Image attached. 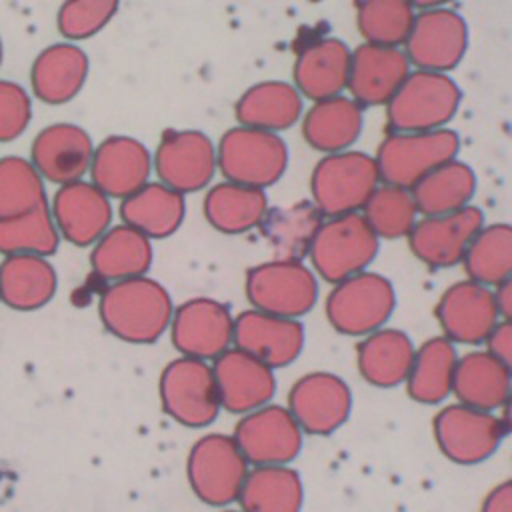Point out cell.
Wrapping results in <instances>:
<instances>
[{"label": "cell", "mask_w": 512, "mask_h": 512, "mask_svg": "<svg viewBox=\"0 0 512 512\" xmlns=\"http://www.w3.org/2000/svg\"><path fill=\"white\" fill-rule=\"evenodd\" d=\"M382 184L374 156L358 150L324 154L312 170V202L324 218L360 212Z\"/></svg>", "instance_id": "2"}, {"label": "cell", "mask_w": 512, "mask_h": 512, "mask_svg": "<svg viewBox=\"0 0 512 512\" xmlns=\"http://www.w3.org/2000/svg\"><path fill=\"white\" fill-rule=\"evenodd\" d=\"M32 120V100L28 92L12 82L0 78V142L20 138Z\"/></svg>", "instance_id": "45"}, {"label": "cell", "mask_w": 512, "mask_h": 512, "mask_svg": "<svg viewBox=\"0 0 512 512\" xmlns=\"http://www.w3.org/2000/svg\"><path fill=\"white\" fill-rule=\"evenodd\" d=\"M88 56L74 42L46 46L32 62L30 84L34 96L50 106L74 100L88 78Z\"/></svg>", "instance_id": "26"}, {"label": "cell", "mask_w": 512, "mask_h": 512, "mask_svg": "<svg viewBox=\"0 0 512 512\" xmlns=\"http://www.w3.org/2000/svg\"><path fill=\"white\" fill-rule=\"evenodd\" d=\"M212 372L220 406L232 414H248L274 398V370L236 346L212 360Z\"/></svg>", "instance_id": "19"}, {"label": "cell", "mask_w": 512, "mask_h": 512, "mask_svg": "<svg viewBox=\"0 0 512 512\" xmlns=\"http://www.w3.org/2000/svg\"><path fill=\"white\" fill-rule=\"evenodd\" d=\"M436 318L454 344L486 342L500 322L494 290L470 278L454 282L438 298Z\"/></svg>", "instance_id": "17"}, {"label": "cell", "mask_w": 512, "mask_h": 512, "mask_svg": "<svg viewBox=\"0 0 512 512\" xmlns=\"http://www.w3.org/2000/svg\"><path fill=\"white\" fill-rule=\"evenodd\" d=\"M58 288V276L46 256L12 254L0 262V302L30 312L46 306Z\"/></svg>", "instance_id": "28"}, {"label": "cell", "mask_w": 512, "mask_h": 512, "mask_svg": "<svg viewBox=\"0 0 512 512\" xmlns=\"http://www.w3.org/2000/svg\"><path fill=\"white\" fill-rule=\"evenodd\" d=\"M380 248V238L362 212L324 218L308 252L312 270L336 284L368 270Z\"/></svg>", "instance_id": "3"}, {"label": "cell", "mask_w": 512, "mask_h": 512, "mask_svg": "<svg viewBox=\"0 0 512 512\" xmlns=\"http://www.w3.org/2000/svg\"><path fill=\"white\" fill-rule=\"evenodd\" d=\"M120 0H64L56 12L58 32L70 40H86L102 32L116 16Z\"/></svg>", "instance_id": "44"}, {"label": "cell", "mask_w": 512, "mask_h": 512, "mask_svg": "<svg viewBox=\"0 0 512 512\" xmlns=\"http://www.w3.org/2000/svg\"><path fill=\"white\" fill-rule=\"evenodd\" d=\"M216 160L226 180L264 190L284 176L288 148L276 132L238 124L222 134Z\"/></svg>", "instance_id": "6"}, {"label": "cell", "mask_w": 512, "mask_h": 512, "mask_svg": "<svg viewBox=\"0 0 512 512\" xmlns=\"http://www.w3.org/2000/svg\"><path fill=\"white\" fill-rule=\"evenodd\" d=\"M232 346L252 354L272 370L284 368L302 354L304 326L300 320L250 308L234 318Z\"/></svg>", "instance_id": "20"}, {"label": "cell", "mask_w": 512, "mask_h": 512, "mask_svg": "<svg viewBox=\"0 0 512 512\" xmlns=\"http://www.w3.org/2000/svg\"><path fill=\"white\" fill-rule=\"evenodd\" d=\"M98 314L118 340L152 344L170 328L174 304L168 290L144 274L110 282L100 294Z\"/></svg>", "instance_id": "1"}, {"label": "cell", "mask_w": 512, "mask_h": 512, "mask_svg": "<svg viewBox=\"0 0 512 512\" xmlns=\"http://www.w3.org/2000/svg\"><path fill=\"white\" fill-rule=\"evenodd\" d=\"M460 138L454 130L432 132H394L382 140L374 156L384 184L412 190L426 174L454 160Z\"/></svg>", "instance_id": "7"}, {"label": "cell", "mask_w": 512, "mask_h": 512, "mask_svg": "<svg viewBox=\"0 0 512 512\" xmlns=\"http://www.w3.org/2000/svg\"><path fill=\"white\" fill-rule=\"evenodd\" d=\"M458 352L446 336L428 338L414 352L406 390L420 404H440L452 394Z\"/></svg>", "instance_id": "36"}, {"label": "cell", "mask_w": 512, "mask_h": 512, "mask_svg": "<svg viewBox=\"0 0 512 512\" xmlns=\"http://www.w3.org/2000/svg\"><path fill=\"white\" fill-rule=\"evenodd\" d=\"M362 216L378 238L396 240L408 238L416 224L418 208L412 190L382 182L362 208Z\"/></svg>", "instance_id": "42"}, {"label": "cell", "mask_w": 512, "mask_h": 512, "mask_svg": "<svg viewBox=\"0 0 512 512\" xmlns=\"http://www.w3.org/2000/svg\"><path fill=\"white\" fill-rule=\"evenodd\" d=\"M250 470L232 434L200 436L186 460V476L192 492L208 506H228L238 500L244 478Z\"/></svg>", "instance_id": "8"}, {"label": "cell", "mask_w": 512, "mask_h": 512, "mask_svg": "<svg viewBox=\"0 0 512 512\" xmlns=\"http://www.w3.org/2000/svg\"><path fill=\"white\" fill-rule=\"evenodd\" d=\"M500 418L504 420L506 430L512 432V388H510V394H508V398H506V402L502 406V416Z\"/></svg>", "instance_id": "50"}, {"label": "cell", "mask_w": 512, "mask_h": 512, "mask_svg": "<svg viewBox=\"0 0 512 512\" xmlns=\"http://www.w3.org/2000/svg\"><path fill=\"white\" fill-rule=\"evenodd\" d=\"M94 142L90 134L72 122H56L42 128L30 146V162L52 184H70L90 172Z\"/></svg>", "instance_id": "21"}, {"label": "cell", "mask_w": 512, "mask_h": 512, "mask_svg": "<svg viewBox=\"0 0 512 512\" xmlns=\"http://www.w3.org/2000/svg\"><path fill=\"white\" fill-rule=\"evenodd\" d=\"M480 512H512V480L496 484L486 494Z\"/></svg>", "instance_id": "47"}, {"label": "cell", "mask_w": 512, "mask_h": 512, "mask_svg": "<svg viewBox=\"0 0 512 512\" xmlns=\"http://www.w3.org/2000/svg\"><path fill=\"white\" fill-rule=\"evenodd\" d=\"M416 10H430V8H444L454 0H408Z\"/></svg>", "instance_id": "49"}, {"label": "cell", "mask_w": 512, "mask_h": 512, "mask_svg": "<svg viewBox=\"0 0 512 512\" xmlns=\"http://www.w3.org/2000/svg\"><path fill=\"white\" fill-rule=\"evenodd\" d=\"M322 220L324 216L312 200H300L294 204L268 208L258 228L274 258L302 260L308 256Z\"/></svg>", "instance_id": "34"}, {"label": "cell", "mask_w": 512, "mask_h": 512, "mask_svg": "<svg viewBox=\"0 0 512 512\" xmlns=\"http://www.w3.org/2000/svg\"><path fill=\"white\" fill-rule=\"evenodd\" d=\"M462 264L470 280L490 288L512 276V224H484L472 238Z\"/></svg>", "instance_id": "39"}, {"label": "cell", "mask_w": 512, "mask_h": 512, "mask_svg": "<svg viewBox=\"0 0 512 512\" xmlns=\"http://www.w3.org/2000/svg\"><path fill=\"white\" fill-rule=\"evenodd\" d=\"M438 450L454 464L470 466L488 460L506 436V424L490 410L462 402L444 406L432 422Z\"/></svg>", "instance_id": "11"}, {"label": "cell", "mask_w": 512, "mask_h": 512, "mask_svg": "<svg viewBox=\"0 0 512 512\" xmlns=\"http://www.w3.org/2000/svg\"><path fill=\"white\" fill-rule=\"evenodd\" d=\"M152 168L160 182L172 190L180 194L200 192L218 170L216 146L200 130H164L152 158Z\"/></svg>", "instance_id": "12"}, {"label": "cell", "mask_w": 512, "mask_h": 512, "mask_svg": "<svg viewBox=\"0 0 512 512\" xmlns=\"http://www.w3.org/2000/svg\"><path fill=\"white\" fill-rule=\"evenodd\" d=\"M484 226V214L476 206L456 212L422 216L408 234L412 254L430 268H450L464 260V254Z\"/></svg>", "instance_id": "18"}, {"label": "cell", "mask_w": 512, "mask_h": 512, "mask_svg": "<svg viewBox=\"0 0 512 512\" xmlns=\"http://www.w3.org/2000/svg\"><path fill=\"white\" fill-rule=\"evenodd\" d=\"M2 60H4V44H2V38H0V66H2Z\"/></svg>", "instance_id": "51"}, {"label": "cell", "mask_w": 512, "mask_h": 512, "mask_svg": "<svg viewBox=\"0 0 512 512\" xmlns=\"http://www.w3.org/2000/svg\"><path fill=\"white\" fill-rule=\"evenodd\" d=\"M60 232L52 218L48 200L34 210L0 220V254H38L52 256L58 250Z\"/></svg>", "instance_id": "40"}, {"label": "cell", "mask_w": 512, "mask_h": 512, "mask_svg": "<svg viewBox=\"0 0 512 512\" xmlns=\"http://www.w3.org/2000/svg\"><path fill=\"white\" fill-rule=\"evenodd\" d=\"M46 202L44 178L22 156L0 158V220L34 210Z\"/></svg>", "instance_id": "43"}, {"label": "cell", "mask_w": 512, "mask_h": 512, "mask_svg": "<svg viewBox=\"0 0 512 512\" xmlns=\"http://www.w3.org/2000/svg\"><path fill=\"white\" fill-rule=\"evenodd\" d=\"M184 194L162 182H148L134 194L122 198L120 218L150 240L172 236L184 222Z\"/></svg>", "instance_id": "33"}, {"label": "cell", "mask_w": 512, "mask_h": 512, "mask_svg": "<svg viewBox=\"0 0 512 512\" xmlns=\"http://www.w3.org/2000/svg\"><path fill=\"white\" fill-rule=\"evenodd\" d=\"M242 512H300L304 486L290 464L252 466L238 494Z\"/></svg>", "instance_id": "37"}, {"label": "cell", "mask_w": 512, "mask_h": 512, "mask_svg": "<svg viewBox=\"0 0 512 512\" xmlns=\"http://www.w3.org/2000/svg\"><path fill=\"white\" fill-rule=\"evenodd\" d=\"M414 352L416 348L406 332L382 326L360 340L356 350L358 372L370 386H400L408 378Z\"/></svg>", "instance_id": "29"}, {"label": "cell", "mask_w": 512, "mask_h": 512, "mask_svg": "<svg viewBox=\"0 0 512 512\" xmlns=\"http://www.w3.org/2000/svg\"><path fill=\"white\" fill-rule=\"evenodd\" d=\"M416 8L408 0H360L356 26L368 44L404 46Z\"/></svg>", "instance_id": "41"}, {"label": "cell", "mask_w": 512, "mask_h": 512, "mask_svg": "<svg viewBox=\"0 0 512 512\" xmlns=\"http://www.w3.org/2000/svg\"><path fill=\"white\" fill-rule=\"evenodd\" d=\"M364 108L350 96L338 94L316 100L302 120V134L310 148L334 154L350 150L362 134Z\"/></svg>", "instance_id": "27"}, {"label": "cell", "mask_w": 512, "mask_h": 512, "mask_svg": "<svg viewBox=\"0 0 512 512\" xmlns=\"http://www.w3.org/2000/svg\"><path fill=\"white\" fill-rule=\"evenodd\" d=\"M468 48L466 20L452 8L420 10L404 42V52L416 70L444 72L454 70Z\"/></svg>", "instance_id": "14"}, {"label": "cell", "mask_w": 512, "mask_h": 512, "mask_svg": "<svg viewBox=\"0 0 512 512\" xmlns=\"http://www.w3.org/2000/svg\"><path fill=\"white\" fill-rule=\"evenodd\" d=\"M244 290L252 308L298 320L318 300V278L302 260L272 258L248 270Z\"/></svg>", "instance_id": "10"}, {"label": "cell", "mask_w": 512, "mask_h": 512, "mask_svg": "<svg viewBox=\"0 0 512 512\" xmlns=\"http://www.w3.org/2000/svg\"><path fill=\"white\" fill-rule=\"evenodd\" d=\"M60 238L74 246H92L112 226L110 198L92 182L62 184L50 204Z\"/></svg>", "instance_id": "23"}, {"label": "cell", "mask_w": 512, "mask_h": 512, "mask_svg": "<svg viewBox=\"0 0 512 512\" xmlns=\"http://www.w3.org/2000/svg\"><path fill=\"white\" fill-rule=\"evenodd\" d=\"M222 512H242V510H222Z\"/></svg>", "instance_id": "52"}, {"label": "cell", "mask_w": 512, "mask_h": 512, "mask_svg": "<svg viewBox=\"0 0 512 512\" xmlns=\"http://www.w3.org/2000/svg\"><path fill=\"white\" fill-rule=\"evenodd\" d=\"M488 350L512 374V320H500L488 336Z\"/></svg>", "instance_id": "46"}, {"label": "cell", "mask_w": 512, "mask_h": 512, "mask_svg": "<svg viewBox=\"0 0 512 512\" xmlns=\"http://www.w3.org/2000/svg\"><path fill=\"white\" fill-rule=\"evenodd\" d=\"M494 296L500 312V320H512V276L494 286Z\"/></svg>", "instance_id": "48"}, {"label": "cell", "mask_w": 512, "mask_h": 512, "mask_svg": "<svg viewBox=\"0 0 512 512\" xmlns=\"http://www.w3.org/2000/svg\"><path fill=\"white\" fill-rule=\"evenodd\" d=\"M232 438L250 466H278L300 454L304 432L286 406L266 404L242 414Z\"/></svg>", "instance_id": "13"}, {"label": "cell", "mask_w": 512, "mask_h": 512, "mask_svg": "<svg viewBox=\"0 0 512 512\" xmlns=\"http://www.w3.org/2000/svg\"><path fill=\"white\" fill-rule=\"evenodd\" d=\"M152 156L132 136H108L96 148L90 164V182L108 198H126L148 184Z\"/></svg>", "instance_id": "24"}, {"label": "cell", "mask_w": 512, "mask_h": 512, "mask_svg": "<svg viewBox=\"0 0 512 512\" xmlns=\"http://www.w3.org/2000/svg\"><path fill=\"white\" fill-rule=\"evenodd\" d=\"M462 92L444 72L414 70L386 104L394 132H432L456 116Z\"/></svg>", "instance_id": "4"}, {"label": "cell", "mask_w": 512, "mask_h": 512, "mask_svg": "<svg viewBox=\"0 0 512 512\" xmlns=\"http://www.w3.org/2000/svg\"><path fill=\"white\" fill-rule=\"evenodd\" d=\"M510 388L512 374L490 350L458 356L452 384V394L458 402L494 412L504 406Z\"/></svg>", "instance_id": "31"}, {"label": "cell", "mask_w": 512, "mask_h": 512, "mask_svg": "<svg viewBox=\"0 0 512 512\" xmlns=\"http://www.w3.org/2000/svg\"><path fill=\"white\" fill-rule=\"evenodd\" d=\"M152 242L148 236L128 224L110 226L90 252L92 272L106 280L118 282L144 276L152 266Z\"/></svg>", "instance_id": "32"}, {"label": "cell", "mask_w": 512, "mask_h": 512, "mask_svg": "<svg viewBox=\"0 0 512 512\" xmlns=\"http://www.w3.org/2000/svg\"><path fill=\"white\" fill-rule=\"evenodd\" d=\"M234 114L240 126L278 134L300 120L302 94L290 82L264 80L242 92Z\"/></svg>", "instance_id": "30"}, {"label": "cell", "mask_w": 512, "mask_h": 512, "mask_svg": "<svg viewBox=\"0 0 512 512\" xmlns=\"http://www.w3.org/2000/svg\"><path fill=\"white\" fill-rule=\"evenodd\" d=\"M268 208L262 188L230 180L212 186L204 196V216L222 234H244L258 228Z\"/></svg>", "instance_id": "35"}, {"label": "cell", "mask_w": 512, "mask_h": 512, "mask_svg": "<svg viewBox=\"0 0 512 512\" xmlns=\"http://www.w3.org/2000/svg\"><path fill=\"white\" fill-rule=\"evenodd\" d=\"M352 50L338 38H318L304 46L294 62V86L312 102L344 94Z\"/></svg>", "instance_id": "25"}, {"label": "cell", "mask_w": 512, "mask_h": 512, "mask_svg": "<svg viewBox=\"0 0 512 512\" xmlns=\"http://www.w3.org/2000/svg\"><path fill=\"white\" fill-rule=\"evenodd\" d=\"M162 410L188 428L210 426L222 406L208 360L178 356L168 362L158 380Z\"/></svg>", "instance_id": "9"}, {"label": "cell", "mask_w": 512, "mask_h": 512, "mask_svg": "<svg viewBox=\"0 0 512 512\" xmlns=\"http://www.w3.org/2000/svg\"><path fill=\"white\" fill-rule=\"evenodd\" d=\"M396 308L392 282L364 270L342 282H336L326 298V318L330 326L344 336H368L386 326Z\"/></svg>", "instance_id": "5"}, {"label": "cell", "mask_w": 512, "mask_h": 512, "mask_svg": "<svg viewBox=\"0 0 512 512\" xmlns=\"http://www.w3.org/2000/svg\"><path fill=\"white\" fill-rule=\"evenodd\" d=\"M286 408L304 434L326 436L348 420L352 392L340 376L318 370L304 374L292 384Z\"/></svg>", "instance_id": "16"}, {"label": "cell", "mask_w": 512, "mask_h": 512, "mask_svg": "<svg viewBox=\"0 0 512 512\" xmlns=\"http://www.w3.org/2000/svg\"><path fill=\"white\" fill-rule=\"evenodd\" d=\"M474 192V170L456 158L426 174L412 188L416 208L422 216H436L462 210L470 206Z\"/></svg>", "instance_id": "38"}, {"label": "cell", "mask_w": 512, "mask_h": 512, "mask_svg": "<svg viewBox=\"0 0 512 512\" xmlns=\"http://www.w3.org/2000/svg\"><path fill=\"white\" fill-rule=\"evenodd\" d=\"M410 66L404 48L364 42L352 52L346 90L362 108L386 106L412 72Z\"/></svg>", "instance_id": "22"}, {"label": "cell", "mask_w": 512, "mask_h": 512, "mask_svg": "<svg viewBox=\"0 0 512 512\" xmlns=\"http://www.w3.org/2000/svg\"><path fill=\"white\" fill-rule=\"evenodd\" d=\"M168 330L180 356L214 360L232 346L234 316L226 304L198 296L174 308Z\"/></svg>", "instance_id": "15"}]
</instances>
